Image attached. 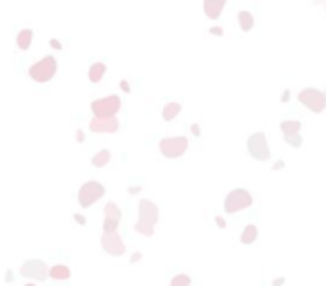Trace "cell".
<instances>
[{"label": "cell", "mask_w": 326, "mask_h": 286, "mask_svg": "<svg viewBox=\"0 0 326 286\" xmlns=\"http://www.w3.org/2000/svg\"><path fill=\"white\" fill-rule=\"evenodd\" d=\"M76 141H79V143L85 141V132H83V130H79V132H76Z\"/></svg>", "instance_id": "cell-31"}, {"label": "cell", "mask_w": 326, "mask_h": 286, "mask_svg": "<svg viewBox=\"0 0 326 286\" xmlns=\"http://www.w3.org/2000/svg\"><path fill=\"white\" fill-rule=\"evenodd\" d=\"M170 286H192V277L185 275V273H177L170 280Z\"/></svg>", "instance_id": "cell-22"}, {"label": "cell", "mask_w": 326, "mask_h": 286, "mask_svg": "<svg viewBox=\"0 0 326 286\" xmlns=\"http://www.w3.org/2000/svg\"><path fill=\"white\" fill-rule=\"evenodd\" d=\"M139 222L141 224H147V226H157L159 222V206L150 199H141L139 202Z\"/></svg>", "instance_id": "cell-12"}, {"label": "cell", "mask_w": 326, "mask_h": 286, "mask_svg": "<svg viewBox=\"0 0 326 286\" xmlns=\"http://www.w3.org/2000/svg\"><path fill=\"white\" fill-rule=\"evenodd\" d=\"M279 127H282V134H300L302 130V123L297 121V119H284V121L279 123Z\"/></svg>", "instance_id": "cell-19"}, {"label": "cell", "mask_w": 326, "mask_h": 286, "mask_svg": "<svg viewBox=\"0 0 326 286\" xmlns=\"http://www.w3.org/2000/svg\"><path fill=\"white\" fill-rule=\"evenodd\" d=\"M237 18H239V29H242V32H250L255 27V16L250 11H239Z\"/></svg>", "instance_id": "cell-21"}, {"label": "cell", "mask_w": 326, "mask_h": 286, "mask_svg": "<svg viewBox=\"0 0 326 286\" xmlns=\"http://www.w3.org/2000/svg\"><path fill=\"white\" fill-rule=\"evenodd\" d=\"M103 215H105V219H103V233H116V230H119V224H121V219H123L121 208L116 206L114 202H107Z\"/></svg>", "instance_id": "cell-10"}, {"label": "cell", "mask_w": 326, "mask_h": 286, "mask_svg": "<svg viewBox=\"0 0 326 286\" xmlns=\"http://www.w3.org/2000/svg\"><path fill=\"white\" fill-rule=\"evenodd\" d=\"M22 277H27V280L32 282H45L49 280V264L47 262L38 260V257H32V260H25L20 266V270H18Z\"/></svg>", "instance_id": "cell-4"}, {"label": "cell", "mask_w": 326, "mask_h": 286, "mask_svg": "<svg viewBox=\"0 0 326 286\" xmlns=\"http://www.w3.org/2000/svg\"><path fill=\"white\" fill-rule=\"evenodd\" d=\"M141 260H143L141 253H132L130 255V264H137V262H141Z\"/></svg>", "instance_id": "cell-25"}, {"label": "cell", "mask_w": 326, "mask_h": 286, "mask_svg": "<svg viewBox=\"0 0 326 286\" xmlns=\"http://www.w3.org/2000/svg\"><path fill=\"white\" fill-rule=\"evenodd\" d=\"M103 197H105V185L101 184V181H85L79 188V206L90 208L99 199H103Z\"/></svg>", "instance_id": "cell-5"}, {"label": "cell", "mask_w": 326, "mask_h": 286, "mask_svg": "<svg viewBox=\"0 0 326 286\" xmlns=\"http://www.w3.org/2000/svg\"><path fill=\"white\" fill-rule=\"evenodd\" d=\"M210 34H215V36H221V34H224V29H221V27H212Z\"/></svg>", "instance_id": "cell-32"}, {"label": "cell", "mask_w": 326, "mask_h": 286, "mask_svg": "<svg viewBox=\"0 0 326 286\" xmlns=\"http://www.w3.org/2000/svg\"><path fill=\"white\" fill-rule=\"evenodd\" d=\"M119 87H121L125 94H130V92H132V90H130V83H127V81H121V83H119Z\"/></svg>", "instance_id": "cell-27"}, {"label": "cell", "mask_w": 326, "mask_h": 286, "mask_svg": "<svg viewBox=\"0 0 326 286\" xmlns=\"http://www.w3.org/2000/svg\"><path fill=\"white\" fill-rule=\"evenodd\" d=\"M90 110H92L94 117H116V112L121 110V99H119L116 94L96 99V101H92Z\"/></svg>", "instance_id": "cell-8"}, {"label": "cell", "mask_w": 326, "mask_h": 286, "mask_svg": "<svg viewBox=\"0 0 326 286\" xmlns=\"http://www.w3.org/2000/svg\"><path fill=\"white\" fill-rule=\"evenodd\" d=\"M215 224H217V228H226V219L224 217H215Z\"/></svg>", "instance_id": "cell-29"}, {"label": "cell", "mask_w": 326, "mask_h": 286, "mask_svg": "<svg viewBox=\"0 0 326 286\" xmlns=\"http://www.w3.org/2000/svg\"><path fill=\"white\" fill-rule=\"evenodd\" d=\"M290 101V92H284V94H282V103H288Z\"/></svg>", "instance_id": "cell-35"}, {"label": "cell", "mask_w": 326, "mask_h": 286, "mask_svg": "<svg viewBox=\"0 0 326 286\" xmlns=\"http://www.w3.org/2000/svg\"><path fill=\"white\" fill-rule=\"evenodd\" d=\"M246 148H248V154H250L255 161H268L270 159V145H268V139H266L264 132L250 134L246 141Z\"/></svg>", "instance_id": "cell-6"}, {"label": "cell", "mask_w": 326, "mask_h": 286, "mask_svg": "<svg viewBox=\"0 0 326 286\" xmlns=\"http://www.w3.org/2000/svg\"><path fill=\"white\" fill-rule=\"evenodd\" d=\"M257 235H259L257 226H255V224H248V226L242 230V235H239V242H242L244 246H250V244L257 242Z\"/></svg>", "instance_id": "cell-16"}, {"label": "cell", "mask_w": 326, "mask_h": 286, "mask_svg": "<svg viewBox=\"0 0 326 286\" xmlns=\"http://www.w3.org/2000/svg\"><path fill=\"white\" fill-rule=\"evenodd\" d=\"M134 233L143 235V237H152V235H154V228H152V226H147V224L137 222V224H134Z\"/></svg>", "instance_id": "cell-23"}, {"label": "cell", "mask_w": 326, "mask_h": 286, "mask_svg": "<svg viewBox=\"0 0 326 286\" xmlns=\"http://www.w3.org/2000/svg\"><path fill=\"white\" fill-rule=\"evenodd\" d=\"M49 277L54 282H67L72 280V268L67 264H52L49 266Z\"/></svg>", "instance_id": "cell-14"}, {"label": "cell", "mask_w": 326, "mask_h": 286, "mask_svg": "<svg viewBox=\"0 0 326 286\" xmlns=\"http://www.w3.org/2000/svg\"><path fill=\"white\" fill-rule=\"evenodd\" d=\"M22 286H36V282H27V284H22Z\"/></svg>", "instance_id": "cell-39"}, {"label": "cell", "mask_w": 326, "mask_h": 286, "mask_svg": "<svg viewBox=\"0 0 326 286\" xmlns=\"http://www.w3.org/2000/svg\"><path fill=\"white\" fill-rule=\"evenodd\" d=\"M110 159H112V152L103 148V150H99V152L92 157V165H94V168H105V165L110 163Z\"/></svg>", "instance_id": "cell-20"}, {"label": "cell", "mask_w": 326, "mask_h": 286, "mask_svg": "<svg viewBox=\"0 0 326 286\" xmlns=\"http://www.w3.org/2000/svg\"><path fill=\"white\" fill-rule=\"evenodd\" d=\"M105 72H107V65L105 63H92L90 69H87V79H90L92 83H99V81H103Z\"/></svg>", "instance_id": "cell-17"}, {"label": "cell", "mask_w": 326, "mask_h": 286, "mask_svg": "<svg viewBox=\"0 0 326 286\" xmlns=\"http://www.w3.org/2000/svg\"><path fill=\"white\" fill-rule=\"evenodd\" d=\"M49 45H52L54 49H61V47H63V45H61V41H56V38H52V41H49Z\"/></svg>", "instance_id": "cell-30"}, {"label": "cell", "mask_w": 326, "mask_h": 286, "mask_svg": "<svg viewBox=\"0 0 326 286\" xmlns=\"http://www.w3.org/2000/svg\"><path fill=\"white\" fill-rule=\"evenodd\" d=\"M141 192V185H132L130 188V195H139Z\"/></svg>", "instance_id": "cell-33"}, {"label": "cell", "mask_w": 326, "mask_h": 286, "mask_svg": "<svg viewBox=\"0 0 326 286\" xmlns=\"http://www.w3.org/2000/svg\"><path fill=\"white\" fill-rule=\"evenodd\" d=\"M250 206H253V195H250V190H246V188H235V190H230L226 195V199H224V210H226L228 215L242 212Z\"/></svg>", "instance_id": "cell-2"}, {"label": "cell", "mask_w": 326, "mask_h": 286, "mask_svg": "<svg viewBox=\"0 0 326 286\" xmlns=\"http://www.w3.org/2000/svg\"><path fill=\"white\" fill-rule=\"evenodd\" d=\"M56 72H58V63L52 54H49V56L41 59L38 63H34L32 67H29V79H32L34 83H49V81L56 76Z\"/></svg>", "instance_id": "cell-1"}, {"label": "cell", "mask_w": 326, "mask_h": 286, "mask_svg": "<svg viewBox=\"0 0 326 286\" xmlns=\"http://www.w3.org/2000/svg\"><path fill=\"white\" fill-rule=\"evenodd\" d=\"M159 152L165 159H179L188 152V137L179 134V137H163L159 141Z\"/></svg>", "instance_id": "cell-3"}, {"label": "cell", "mask_w": 326, "mask_h": 286, "mask_svg": "<svg viewBox=\"0 0 326 286\" xmlns=\"http://www.w3.org/2000/svg\"><path fill=\"white\" fill-rule=\"evenodd\" d=\"M324 94H326V90H324Z\"/></svg>", "instance_id": "cell-40"}, {"label": "cell", "mask_w": 326, "mask_h": 286, "mask_svg": "<svg viewBox=\"0 0 326 286\" xmlns=\"http://www.w3.org/2000/svg\"><path fill=\"white\" fill-rule=\"evenodd\" d=\"M119 119L116 117H94L87 127H90L94 134H112V132H119Z\"/></svg>", "instance_id": "cell-11"}, {"label": "cell", "mask_w": 326, "mask_h": 286, "mask_svg": "<svg viewBox=\"0 0 326 286\" xmlns=\"http://www.w3.org/2000/svg\"><path fill=\"white\" fill-rule=\"evenodd\" d=\"M32 41H34V32H32V29H20V32H18V36H16L18 49L27 52V49L32 47Z\"/></svg>", "instance_id": "cell-18"}, {"label": "cell", "mask_w": 326, "mask_h": 286, "mask_svg": "<svg viewBox=\"0 0 326 286\" xmlns=\"http://www.w3.org/2000/svg\"><path fill=\"white\" fill-rule=\"evenodd\" d=\"M324 7H326V2H324Z\"/></svg>", "instance_id": "cell-41"}, {"label": "cell", "mask_w": 326, "mask_h": 286, "mask_svg": "<svg viewBox=\"0 0 326 286\" xmlns=\"http://www.w3.org/2000/svg\"><path fill=\"white\" fill-rule=\"evenodd\" d=\"M228 0H204V14L210 20H217V18L221 16V11H224V7H226Z\"/></svg>", "instance_id": "cell-13"}, {"label": "cell", "mask_w": 326, "mask_h": 286, "mask_svg": "<svg viewBox=\"0 0 326 286\" xmlns=\"http://www.w3.org/2000/svg\"><path fill=\"white\" fill-rule=\"evenodd\" d=\"M284 277H275V280H273V286H282V284H284Z\"/></svg>", "instance_id": "cell-34"}, {"label": "cell", "mask_w": 326, "mask_h": 286, "mask_svg": "<svg viewBox=\"0 0 326 286\" xmlns=\"http://www.w3.org/2000/svg\"><path fill=\"white\" fill-rule=\"evenodd\" d=\"M282 168H284V161H277V163L273 165V170H282Z\"/></svg>", "instance_id": "cell-37"}, {"label": "cell", "mask_w": 326, "mask_h": 286, "mask_svg": "<svg viewBox=\"0 0 326 286\" xmlns=\"http://www.w3.org/2000/svg\"><path fill=\"white\" fill-rule=\"evenodd\" d=\"M310 2H313V5H324L326 0H310Z\"/></svg>", "instance_id": "cell-38"}, {"label": "cell", "mask_w": 326, "mask_h": 286, "mask_svg": "<svg viewBox=\"0 0 326 286\" xmlns=\"http://www.w3.org/2000/svg\"><path fill=\"white\" fill-rule=\"evenodd\" d=\"M101 248L112 257H123L125 255V242L119 235V230L116 233H103L101 235Z\"/></svg>", "instance_id": "cell-9"}, {"label": "cell", "mask_w": 326, "mask_h": 286, "mask_svg": "<svg viewBox=\"0 0 326 286\" xmlns=\"http://www.w3.org/2000/svg\"><path fill=\"white\" fill-rule=\"evenodd\" d=\"M297 101L304 107H308L310 112H315V114L326 110V94L322 90H315V87H304L297 94Z\"/></svg>", "instance_id": "cell-7"}, {"label": "cell", "mask_w": 326, "mask_h": 286, "mask_svg": "<svg viewBox=\"0 0 326 286\" xmlns=\"http://www.w3.org/2000/svg\"><path fill=\"white\" fill-rule=\"evenodd\" d=\"M74 222L79 224V226H85V224H87V219H85L83 215H74Z\"/></svg>", "instance_id": "cell-26"}, {"label": "cell", "mask_w": 326, "mask_h": 286, "mask_svg": "<svg viewBox=\"0 0 326 286\" xmlns=\"http://www.w3.org/2000/svg\"><path fill=\"white\" fill-rule=\"evenodd\" d=\"M284 141L288 143L290 148H302V134H286Z\"/></svg>", "instance_id": "cell-24"}, {"label": "cell", "mask_w": 326, "mask_h": 286, "mask_svg": "<svg viewBox=\"0 0 326 286\" xmlns=\"http://www.w3.org/2000/svg\"><path fill=\"white\" fill-rule=\"evenodd\" d=\"M11 280H14V273H11V270H7V273H5V282H11Z\"/></svg>", "instance_id": "cell-36"}, {"label": "cell", "mask_w": 326, "mask_h": 286, "mask_svg": "<svg viewBox=\"0 0 326 286\" xmlns=\"http://www.w3.org/2000/svg\"><path fill=\"white\" fill-rule=\"evenodd\" d=\"M190 132L195 134V137H199V134H201V127L197 125V123H192V125H190Z\"/></svg>", "instance_id": "cell-28"}, {"label": "cell", "mask_w": 326, "mask_h": 286, "mask_svg": "<svg viewBox=\"0 0 326 286\" xmlns=\"http://www.w3.org/2000/svg\"><path fill=\"white\" fill-rule=\"evenodd\" d=\"M181 114V103H177V101H170V103H165L163 105V110H161V119L163 121H174V119Z\"/></svg>", "instance_id": "cell-15"}]
</instances>
